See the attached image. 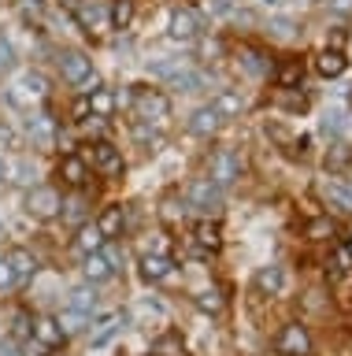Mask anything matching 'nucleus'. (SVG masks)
<instances>
[{"label": "nucleus", "instance_id": "obj_48", "mask_svg": "<svg viewBox=\"0 0 352 356\" xmlns=\"http://www.w3.org/2000/svg\"><path fill=\"white\" fill-rule=\"evenodd\" d=\"M8 182V163H4V156H0V186Z\"/></svg>", "mask_w": 352, "mask_h": 356}, {"label": "nucleus", "instance_id": "obj_20", "mask_svg": "<svg viewBox=\"0 0 352 356\" xmlns=\"http://www.w3.org/2000/svg\"><path fill=\"white\" fill-rule=\"evenodd\" d=\"M104 234H101V227L97 222H82L78 227V238H74V249H78L82 256H90V252H101L104 249Z\"/></svg>", "mask_w": 352, "mask_h": 356}, {"label": "nucleus", "instance_id": "obj_17", "mask_svg": "<svg viewBox=\"0 0 352 356\" xmlns=\"http://www.w3.org/2000/svg\"><path fill=\"white\" fill-rule=\"evenodd\" d=\"M196 33H201V19H196L190 8H174V15H171V38L193 41Z\"/></svg>", "mask_w": 352, "mask_h": 356}, {"label": "nucleus", "instance_id": "obj_28", "mask_svg": "<svg viewBox=\"0 0 352 356\" xmlns=\"http://www.w3.org/2000/svg\"><path fill=\"white\" fill-rule=\"evenodd\" d=\"M123 222H126L123 208H119V204H112V208H104V216L97 219V227H101V234H104V238H119V234H123Z\"/></svg>", "mask_w": 352, "mask_h": 356}, {"label": "nucleus", "instance_id": "obj_15", "mask_svg": "<svg viewBox=\"0 0 352 356\" xmlns=\"http://www.w3.org/2000/svg\"><path fill=\"white\" fill-rule=\"evenodd\" d=\"M4 256H8V264H12L15 289H19V286H26L30 278H34V271H37V260H34V252H30V249H8Z\"/></svg>", "mask_w": 352, "mask_h": 356}, {"label": "nucleus", "instance_id": "obj_6", "mask_svg": "<svg viewBox=\"0 0 352 356\" xmlns=\"http://www.w3.org/2000/svg\"><path fill=\"white\" fill-rule=\"evenodd\" d=\"M60 208H63V197H60L56 186H30L26 211H30L34 219H56Z\"/></svg>", "mask_w": 352, "mask_h": 356}, {"label": "nucleus", "instance_id": "obj_3", "mask_svg": "<svg viewBox=\"0 0 352 356\" xmlns=\"http://www.w3.org/2000/svg\"><path fill=\"white\" fill-rule=\"evenodd\" d=\"M8 104L12 108H23V111H34V104H41V100L49 97V82H45V74H37V71H26V74H19L12 86H8Z\"/></svg>", "mask_w": 352, "mask_h": 356}, {"label": "nucleus", "instance_id": "obj_25", "mask_svg": "<svg viewBox=\"0 0 352 356\" xmlns=\"http://www.w3.org/2000/svg\"><path fill=\"white\" fill-rule=\"evenodd\" d=\"M282 286H285V271L278 264L260 267V271H256V289H260V293H278Z\"/></svg>", "mask_w": 352, "mask_h": 356}, {"label": "nucleus", "instance_id": "obj_11", "mask_svg": "<svg viewBox=\"0 0 352 356\" xmlns=\"http://www.w3.org/2000/svg\"><path fill=\"white\" fill-rule=\"evenodd\" d=\"M319 193L330 208H337L341 216H352V186H345L341 178H326L323 186H319Z\"/></svg>", "mask_w": 352, "mask_h": 356}, {"label": "nucleus", "instance_id": "obj_10", "mask_svg": "<svg viewBox=\"0 0 352 356\" xmlns=\"http://www.w3.org/2000/svg\"><path fill=\"white\" fill-rule=\"evenodd\" d=\"M71 8H74V15H78V22L90 33L108 26V8L101 4V0H71Z\"/></svg>", "mask_w": 352, "mask_h": 356}, {"label": "nucleus", "instance_id": "obj_22", "mask_svg": "<svg viewBox=\"0 0 352 356\" xmlns=\"http://www.w3.org/2000/svg\"><path fill=\"white\" fill-rule=\"evenodd\" d=\"M167 275H171V260H167V256H160V252L141 256V278H145V282H163Z\"/></svg>", "mask_w": 352, "mask_h": 356}, {"label": "nucleus", "instance_id": "obj_42", "mask_svg": "<svg viewBox=\"0 0 352 356\" xmlns=\"http://www.w3.org/2000/svg\"><path fill=\"white\" fill-rule=\"evenodd\" d=\"M8 289H15V275H12V264H8V256L0 252V293H8Z\"/></svg>", "mask_w": 352, "mask_h": 356}, {"label": "nucleus", "instance_id": "obj_30", "mask_svg": "<svg viewBox=\"0 0 352 356\" xmlns=\"http://www.w3.org/2000/svg\"><path fill=\"white\" fill-rule=\"evenodd\" d=\"M115 111V93L112 89H97V93H90V115L93 119H108Z\"/></svg>", "mask_w": 352, "mask_h": 356}, {"label": "nucleus", "instance_id": "obj_45", "mask_svg": "<svg viewBox=\"0 0 352 356\" xmlns=\"http://www.w3.org/2000/svg\"><path fill=\"white\" fill-rule=\"evenodd\" d=\"M0 356H23V353H19V345L8 338V341H0Z\"/></svg>", "mask_w": 352, "mask_h": 356}, {"label": "nucleus", "instance_id": "obj_47", "mask_svg": "<svg viewBox=\"0 0 352 356\" xmlns=\"http://www.w3.org/2000/svg\"><path fill=\"white\" fill-rule=\"evenodd\" d=\"M212 11H215V15H226V11H230V0H215Z\"/></svg>", "mask_w": 352, "mask_h": 356}, {"label": "nucleus", "instance_id": "obj_19", "mask_svg": "<svg viewBox=\"0 0 352 356\" xmlns=\"http://www.w3.org/2000/svg\"><path fill=\"white\" fill-rule=\"evenodd\" d=\"M193 241H196V249H201V252L208 256V252H215L219 245H223V230H219V222L204 219V222H196V230H193Z\"/></svg>", "mask_w": 352, "mask_h": 356}, {"label": "nucleus", "instance_id": "obj_36", "mask_svg": "<svg viewBox=\"0 0 352 356\" xmlns=\"http://www.w3.org/2000/svg\"><path fill=\"white\" fill-rule=\"evenodd\" d=\"M30 334H34V319H30L26 312H19V316L12 319V341H26Z\"/></svg>", "mask_w": 352, "mask_h": 356}, {"label": "nucleus", "instance_id": "obj_31", "mask_svg": "<svg viewBox=\"0 0 352 356\" xmlns=\"http://www.w3.org/2000/svg\"><path fill=\"white\" fill-rule=\"evenodd\" d=\"M60 216L67 219V222H74V227H82V222H90V208H85V197H71V200H63Z\"/></svg>", "mask_w": 352, "mask_h": 356}, {"label": "nucleus", "instance_id": "obj_8", "mask_svg": "<svg viewBox=\"0 0 352 356\" xmlns=\"http://www.w3.org/2000/svg\"><path fill=\"white\" fill-rule=\"evenodd\" d=\"M119 271V249H101V252H90L85 256V264H82V275H85V282L97 286V282H108Z\"/></svg>", "mask_w": 352, "mask_h": 356}, {"label": "nucleus", "instance_id": "obj_5", "mask_svg": "<svg viewBox=\"0 0 352 356\" xmlns=\"http://www.w3.org/2000/svg\"><path fill=\"white\" fill-rule=\"evenodd\" d=\"M274 353L278 356H312V334L304 323H285L274 338Z\"/></svg>", "mask_w": 352, "mask_h": 356}, {"label": "nucleus", "instance_id": "obj_13", "mask_svg": "<svg viewBox=\"0 0 352 356\" xmlns=\"http://www.w3.org/2000/svg\"><path fill=\"white\" fill-rule=\"evenodd\" d=\"M37 345H45V349H56V345L67 341V334H63V327L56 323V316H37L34 319V334H30Z\"/></svg>", "mask_w": 352, "mask_h": 356}, {"label": "nucleus", "instance_id": "obj_1", "mask_svg": "<svg viewBox=\"0 0 352 356\" xmlns=\"http://www.w3.org/2000/svg\"><path fill=\"white\" fill-rule=\"evenodd\" d=\"M60 74H63V82H67L71 89H78L82 97H90V93L101 89V78H97V71H93V60L78 49L60 52Z\"/></svg>", "mask_w": 352, "mask_h": 356}, {"label": "nucleus", "instance_id": "obj_27", "mask_svg": "<svg viewBox=\"0 0 352 356\" xmlns=\"http://www.w3.org/2000/svg\"><path fill=\"white\" fill-rule=\"evenodd\" d=\"M130 22H134V0H112V8H108V26L126 30Z\"/></svg>", "mask_w": 352, "mask_h": 356}, {"label": "nucleus", "instance_id": "obj_7", "mask_svg": "<svg viewBox=\"0 0 352 356\" xmlns=\"http://www.w3.org/2000/svg\"><path fill=\"white\" fill-rule=\"evenodd\" d=\"M208 178H212V186L230 189L241 178V156L234 149H219L212 156V171H208Z\"/></svg>", "mask_w": 352, "mask_h": 356}, {"label": "nucleus", "instance_id": "obj_33", "mask_svg": "<svg viewBox=\"0 0 352 356\" xmlns=\"http://www.w3.org/2000/svg\"><path fill=\"white\" fill-rule=\"evenodd\" d=\"M212 108H215L223 119H230V115H237V111H241V97H237V93H219V97L212 100Z\"/></svg>", "mask_w": 352, "mask_h": 356}, {"label": "nucleus", "instance_id": "obj_2", "mask_svg": "<svg viewBox=\"0 0 352 356\" xmlns=\"http://www.w3.org/2000/svg\"><path fill=\"white\" fill-rule=\"evenodd\" d=\"M152 74L160 78V82H167L171 89H182V93H201L204 89V71H196L190 60H167V63H156L152 67Z\"/></svg>", "mask_w": 352, "mask_h": 356}, {"label": "nucleus", "instance_id": "obj_41", "mask_svg": "<svg viewBox=\"0 0 352 356\" xmlns=\"http://www.w3.org/2000/svg\"><path fill=\"white\" fill-rule=\"evenodd\" d=\"M15 145H19V134H15V127H12V122H4V119H0V152L15 149Z\"/></svg>", "mask_w": 352, "mask_h": 356}, {"label": "nucleus", "instance_id": "obj_43", "mask_svg": "<svg viewBox=\"0 0 352 356\" xmlns=\"http://www.w3.org/2000/svg\"><path fill=\"white\" fill-rule=\"evenodd\" d=\"M326 8L334 15H352V0H326Z\"/></svg>", "mask_w": 352, "mask_h": 356}, {"label": "nucleus", "instance_id": "obj_40", "mask_svg": "<svg viewBox=\"0 0 352 356\" xmlns=\"http://www.w3.org/2000/svg\"><path fill=\"white\" fill-rule=\"evenodd\" d=\"M337 227H334V222H330V219H315L312 222V227H308V238H315V241H326L330 238V234H334Z\"/></svg>", "mask_w": 352, "mask_h": 356}, {"label": "nucleus", "instance_id": "obj_18", "mask_svg": "<svg viewBox=\"0 0 352 356\" xmlns=\"http://www.w3.org/2000/svg\"><path fill=\"white\" fill-rule=\"evenodd\" d=\"M60 178H63L67 186L82 189L85 178H90V163H85L82 156H63V160H60Z\"/></svg>", "mask_w": 352, "mask_h": 356}, {"label": "nucleus", "instance_id": "obj_9", "mask_svg": "<svg viewBox=\"0 0 352 356\" xmlns=\"http://www.w3.org/2000/svg\"><path fill=\"white\" fill-rule=\"evenodd\" d=\"M134 111H137V119H145V122H163L171 115V104H167V97H163L160 89H137L134 93Z\"/></svg>", "mask_w": 352, "mask_h": 356}, {"label": "nucleus", "instance_id": "obj_23", "mask_svg": "<svg viewBox=\"0 0 352 356\" xmlns=\"http://www.w3.org/2000/svg\"><path fill=\"white\" fill-rule=\"evenodd\" d=\"M345 67H349L345 52L326 49V52H319V56H315V71L323 74V78H337V74H345Z\"/></svg>", "mask_w": 352, "mask_h": 356}, {"label": "nucleus", "instance_id": "obj_46", "mask_svg": "<svg viewBox=\"0 0 352 356\" xmlns=\"http://www.w3.org/2000/svg\"><path fill=\"white\" fill-rule=\"evenodd\" d=\"M330 44H334V52L345 49V30H334V33H330Z\"/></svg>", "mask_w": 352, "mask_h": 356}, {"label": "nucleus", "instance_id": "obj_24", "mask_svg": "<svg viewBox=\"0 0 352 356\" xmlns=\"http://www.w3.org/2000/svg\"><path fill=\"white\" fill-rule=\"evenodd\" d=\"M26 130H30V138H34V145H52V134H56V119L41 111V115H30Z\"/></svg>", "mask_w": 352, "mask_h": 356}, {"label": "nucleus", "instance_id": "obj_32", "mask_svg": "<svg viewBox=\"0 0 352 356\" xmlns=\"http://www.w3.org/2000/svg\"><path fill=\"white\" fill-rule=\"evenodd\" d=\"M326 171L330 175H337V171H345V167L352 163V145H334V149L326 152Z\"/></svg>", "mask_w": 352, "mask_h": 356}, {"label": "nucleus", "instance_id": "obj_37", "mask_svg": "<svg viewBox=\"0 0 352 356\" xmlns=\"http://www.w3.org/2000/svg\"><path fill=\"white\" fill-rule=\"evenodd\" d=\"M8 182H15V186H34V167L30 163H15V167H8Z\"/></svg>", "mask_w": 352, "mask_h": 356}, {"label": "nucleus", "instance_id": "obj_16", "mask_svg": "<svg viewBox=\"0 0 352 356\" xmlns=\"http://www.w3.org/2000/svg\"><path fill=\"white\" fill-rule=\"evenodd\" d=\"M97 305H101V297H97V286H74L67 293V312H78V316H93Z\"/></svg>", "mask_w": 352, "mask_h": 356}, {"label": "nucleus", "instance_id": "obj_14", "mask_svg": "<svg viewBox=\"0 0 352 356\" xmlns=\"http://www.w3.org/2000/svg\"><path fill=\"white\" fill-rule=\"evenodd\" d=\"M93 167L101 175H123V152L112 141H97L93 145Z\"/></svg>", "mask_w": 352, "mask_h": 356}, {"label": "nucleus", "instance_id": "obj_4", "mask_svg": "<svg viewBox=\"0 0 352 356\" xmlns=\"http://www.w3.org/2000/svg\"><path fill=\"white\" fill-rule=\"evenodd\" d=\"M185 204L212 219V216H219V208H223V189L212 186V178H193V182L185 186Z\"/></svg>", "mask_w": 352, "mask_h": 356}, {"label": "nucleus", "instance_id": "obj_39", "mask_svg": "<svg viewBox=\"0 0 352 356\" xmlns=\"http://www.w3.org/2000/svg\"><path fill=\"white\" fill-rule=\"evenodd\" d=\"M56 323L63 327V334H78L82 323H85V316H78V312H63V316H56Z\"/></svg>", "mask_w": 352, "mask_h": 356}, {"label": "nucleus", "instance_id": "obj_26", "mask_svg": "<svg viewBox=\"0 0 352 356\" xmlns=\"http://www.w3.org/2000/svg\"><path fill=\"white\" fill-rule=\"evenodd\" d=\"M119 327H123V316H104L97 327H90V345H104V341H112Z\"/></svg>", "mask_w": 352, "mask_h": 356}, {"label": "nucleus", "instance_id": "obj_21", "mask_svg": "<svg viewBox=\"0 0 352 356\" xmlns=\"http://www.w3.org/2000/svg\"><path fill=\"white\" fill-rule=\"evenodd\" d=\"M301 78H304V63L296 60V56H285V60L274 67V82H278L282 89H293V86H301Z\"/></svg>", "mask_w": 352, "mask_h": 356}, {"label": "nucleus", "instance_id": "obj_29", "mask_svg": "<svg viewBox=\"0 0 352 356\" xmlns=\"http://www.w3.org/2000/svg\"><path fill=\"white\" fill-rule=\"evenodd\" d=\"M241 67H245V74H252V78L271 74V60L260 49H245V52H241Z\"/></svg>", "mask_w": 352, "mask_h": 356}, {"label": "nucleus", "instance_id": "obj_38", "mask_svg": "<svg viewBox=\"0 0 352 356\" xmlns=\"http://www.w3.org/2000/svg\"><path fill=\"white\" fill-rule=\"evenodd\" d=\"M293 33H296V22L293 19H271V38L285 41V38H293Z\"/></svg>", "mask_w": 352, "mask_h": 356}, {"label": "nucleus", "instance_id": "obj_34", "mask_svg": "<svg viewBox=\"0 0 352 356\" xmlns=\"http://www.w3.org/2000/svg\"><path fill=\"white\" fill-rule=\"evenodd\" d=\"M196 308L201 312H212V316H219L223 312V293L212 286V289H204V293H196Z\"/></svg>", "mask_w": 352, "mask_h": 356}, {"label": "nucleus", "instance_id": "obj_12", "mask_svg": "<svg viewBox=\"0 0 352 356\" xmlns=\"http://www.w3.org/2000/svg\"><path fill=\"white\" fill-rule=\"evenodd\" d=\"M223 127V115L212 108V104H204V108H196L193 115H190V122H185V130L193 134V138H212V134Z\"/></svg>", "mask_w": 352, "mask_h": 356}, {"label": "nucleus", "instance_id": "obj_44", "mask_svg": "<svg viewBox=\"0 0 352 356\" xmlns=\"http://www.w3.org/2000/svg\"><path fill=\"white\" fill-rule=\"evenodd\" d=\"M71 111H74V119H90V97H78Z\"/></svg>", "mask_w": 352, "mask_h": 356}, {"label": "nucleus", "instance_id": "obj_49", "mask_svg": "<svg viewBox=\"0 0 352 356\" xmlns=\"http://www.w3.org/2000/svg\"><path fill=\"white\" fill-rule=\"evenodd\" d=\"M263 4H271V8H274V4H278V0H263Z\"/></svg>", "mask_w": 352, "mask_h": 356}, {"label": "nucleus", "instance_id": "obj_35", "mask_svg": "<svg viewBox=\"0 0 352 356\" xmlns=\"http://www.w3.org/2000/svg\"><path fill=\"white\" fill-rule=\"evenodd\" d=\"M12 71H15V44L0 33V78L12 74Z\"/></svg>", "mask_w": 352, "mask_h": 356}]
</instances>
